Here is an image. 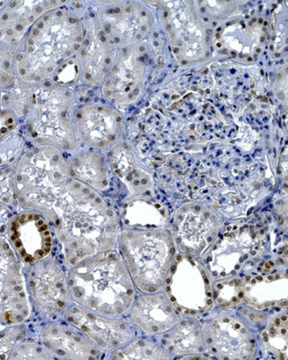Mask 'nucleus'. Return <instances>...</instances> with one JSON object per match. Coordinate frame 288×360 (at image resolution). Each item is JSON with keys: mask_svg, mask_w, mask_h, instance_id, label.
I'll list each match as a JSON object with an SVG mask.
<instances>
[{"mask_svg": "<svg viewBox=\"0 0 288 360\" xmlns=\"http://www.w3.org/2000/svg\"><path fill=\"white\" fill-rule=\"evenodd\" d=\"M16 68V59L13 52L0 46V87L13 79Z\"/></svg>", "mask_w": 288, "mask_h": 360, "instance_id": "6ab92c4d", "label": "nucleus"}, {"mask_svg": "<svg viewBox=\"0 0 288 360\" xmlns=\"http://www.w3.org/2000/svg\"><path fill=\"white\" fill-rule=\"evenodd\" d=\"M30 311L25 281L15 251L0 238V324L20 321Z\"/></svg>", "mask_w": 288, "mask_h": 360, "instance_id": "0eeeda50", "label": "nucleus"}, {"mask_svg": "<svg viewBox=\"0 0 288 360\" xmlns=\"http://www.w3.org/2000/svg\"><path fill=\"white\" fill-rule=\"evenodd\" d=\"M11 359H51L46 348H42L32 343H23L20 347H14Z\"/></svg>", "mask_w": 288, "mask_h": 360, "instance_id": "aec40b11", "label": "nucleus"}, {"mask_svg": "<svg viewBox=\"0 0 288 360\" xmlns=\"http://www.w3.org/2000/svg\"><path fill=\"white\" fill-rule=\"evenodd\" d=\"M113 359H167L162 347L148 340H134L115 350Z\"/></svg>", "mask_w": 288, "mask_h": 360, "instance_id": "a211bd4d", "label": "nucleus"}, {"mask_svg": "<svg viewBox=\"0 0 288 360\" xmlns=\"http://www.w3.org/2000/svg\"><path fill=\"white\" fill-rule=\"evenodd\" d=\"M132 321L148 333L169 330L179 321V315L164 293H145L134 300Z\"/></svg>", "mask_w": 288, "mask_h": 360, "instance_id": "4468645a", "label": "nucleus"}, {"mask_svg": "<svg viewBox=\"0 0 288 360\" xmlns=\"http://www.w3.org/2000/svg\"><path fill=\"white\" fill-rule=\"evenodd\" d=\"M67 281L77 304L105 316L117 319L136 300V284L126 264L112 250L73 265Z\"/></svg>", "mask_w": 288, "mask_h": 360, "instance_id": "f03ea898", "label": "nucleus"}, {"mask_svg": "<svg viewBox=\"0 0 288 360\" xmlns=\"http://www.w3.org/2000/svg\"><path fill=\"white\" fill-rule=\"evenodd\" d=\"M16 125L15 116L11 111H0V141L13 132Z\"/></svg>", "mask_w": 288, "mask_h": 360, "instance_id": "4be33fe9", "label": "nucleus"}, {"mask_svg": "<svg viewBox=\"0 0 288 360\" xmlns=\"http://www.w3.org/2000/svg\"><path fill=\"white\" fill-rule=\"evenodd\" d=\"M8 236L14 251L25 264H34L48 257L53 250V234L42 215L25 212L11 220Z\"/></svg>", "mask_w": 288, "mask_h": 360, "instance_id": "1a4fd4ad", "label": "nucleus"}, {"mask_svg": "<svg viewBox=\"0 0 288 360\" xmlns=\"http://www.w3.org/2000/svg\"><path fill=\"white\" fill-rule=\"evenodd\" d=\"M122 255L136 286L145 293L157 292L169 276L174 245L164 231H136L122 238Z\"/></svg>", "mask_w": 288, "mask_h": 360, "instance_id": "39448f33", "label": "nucleus"}, {"mask_svg": "<svg viewBox=\"0 0 288 360\" xmlns=\"http://www.w3.org/2000/svg\"><path fill=\"white\" fill-rule=\"evenodd\" d=\"M66 319L72 328L103 349L115 352L133 338L131 328L124 321L91 311L77 303L67 309Z\"/></svg>", "mask_w": 288, "mask_h": 360, "instance_id": "9d476101", "label": "nucleus"}, {"mask_svg": "<svg viewBox=\"0 0 288 360\" xmlns=\"http://www.w3.org/2000/svg\"><path fill=\"white\" fill-rule=\"evenodd\" d=\"M65 99L56 89H37L28 101V124L33 141L40 146L68 149L72 132L65 115Z\"/></svg>", "mask_w": 288, "mask_h": 360, "instance_id": "423d86ee", "label": "nucleus"}, {"mask_svg": "<svg viewBox=\"0 0 288 360\" xmlns=\"http://www.w3.org/2000/svg\"><path fill=\"white\" fill-rule=\"evenodd\" d=\"M72 174L89 186L100 188L105 186L106 174L103 161L98 155L84 153L77 155L70 165Z\"/></svg>", "mask_w": 288, "mask_h": 360, "instance_id": "f3484780", "label": "nucleus"}, {"mask_svg": "<svg viewBox=\"0 0 288 360\" xmlns=\"http://www.w3.org/2000/svg\"><path fill=\"white\" fill-rule=\"evenodd\" d=\"M18 338L20 330L18 328L7 329L0 333V359H9Z\"/></svg>", "mask_w": 288, "mask_h": 360, "instance_id": "412c9836", "label": "nucleus"}, {"mask_svg": "<svg viewBox=\"0 0 288 360\" xmlns=\"http://www.w3.org/2000/svg\"><path fill=\"white\" fill-rule=\"evenodd\" d=\"M13 180L14 189L25 207L51 212L70 181L67 165L56 148L39 146L21 158Z\"/></svg>", "mask_w": 288, "mask_h": 360, "instance_id": "20e7f679", "label": "nucleus"}, {"mask_svg": "<svg viewBox=\"0 0 288 360\" xmlns=\"http://www.w3.org/2000/svg\"><path fill=\"white\" fill-rule=\"evenodd\" d=\"M51 2H8L0 11V44L18 46L25 39L27 30L46 14ZM32 30V28H30Z\"/></svg>", "mask_w": 288, "mask_h": 360, "instance_id": "f8f14e48", "label": "nucleus"}, {"mask_svg": "<svg viewBox=\"0 0 288 360\" xmlns=\"http://www.w3.org/2000/svg\"><path fill=\"white\" fill-rule=\"evenodd\" d=\"M205 341L221 359H247L254 356L256 341L249 328L240 319L221 316L210 322Z\"/></svg>", "mask_w": 288, "mask_h": 360, "instance_id": "9b49d317", "label": "nucleus"}, {"mask_svg": "<svg viewBox=\"0 0 288 360\" xmlns=\"http://www.w3.org/2000/svg\"><path fill=\"white\" fill-rule=\"evenodd\" d=\"M55 231L67 264L112 250L117 239L112 210L84 184L70 180L53 207Z\"/></svg>", "mask_w": 288, "mask_h": 360, "instance_id": "f257e3e1", "label": "nucleus"}, {"mask_svg": "<svg viewBox=\"0 0 288 360\" xmlns=\"http://www.w3.org/2000/svg\"><path fill=\"white\" fill-rule=\"evenodd\" d=\"M79 129L82 137L93 146H105L113 139V124L101 110H84L79 115Z\"/></svg>", "mask_w": 288, "mask_h": 360, "instance_id": "2eb2a0df", "label": "nucleus"}, {"mask_svg": "<svg viewBox=\"0 0 288 360\" xmlns=\"http://www.w3.org/2000/svg\"><path fill=\"white\" fill-rule=\"evenodd\" d=\"M79 28L72 16L51 11L42 15L30 30L23 51L16 59L20 77L40 82L53 75L77 44Z\"/></svg>", "mask_w": 288, "mask_h": 360, "instance_id": "7ed1b4c3", "label": "nucleus"}, {"mask_svg": "<svg viewBox=\"0 0 288 360\" xmlns=\"http://www.w3.org/2000/svg\"><path fill=\"white\" fill-rule=\"evenodd\" d=\"M165 336L167 349L174 354L183 355L195 354L202 348V338L199 326L192 321H181L169 329Z\"/></svg>", "mask_w": 288, "mask_h": 360, "instance_id": "dca6fc26", "label": "nucleus"}, {"mask_svg": "<svg viewBox=\"0 0 288 360\" xmlns=\"http://www.w3.org/2000/svg\"><path fill=\"white\" fill-rule=\"evenodd\" d=\"M40 338L46 349L61 359H98L99 347L77 328L63 324H48Z\"/></svg>", "mask_w": 288, "mask_h": 360, "instance_id": "ddd939ff", "label": "nucleus"}, {"mask_svg": "<svg viewBox=\"0 0 288 360\" xmlns=\"http://www.w3.org/2000/svg\"><path fill=\"white\" fill-rule=\"evenodd\" d=\"M28 286L34 304L44 314H59L67 307L70 296L67 277L53 258L32 264Z\"/></svg>", "mask_w": 288, "mask_h": 360, "instance_id": "6e6552de", "label": "nucleus"}]
</instances>
